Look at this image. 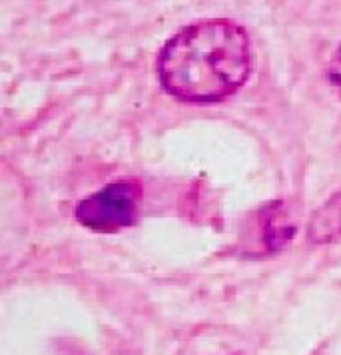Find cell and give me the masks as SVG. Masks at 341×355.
Wrapping results in <instances>:
<instances>
[{
	"label": "cell",
	"mask_w": 341,
	"mask_h": 355,
	"mask_svg": "<svg viewBox=\"0 0 341 355\" xmlns=\"http://www.w3.org/2000/svg\"><path fill=\"white\" fill-rule=\"evenodd\" d=\"M250 72L247 33L226 18L198 20L182 28L164 44L158 58L166 92L192 104L226 100L244 86Z\"/></svg>",
	"instance_id": "6da1fadb"
},
{
	"label": "cell",
	"mask_w": 341,
	"mask_h": 355,
	"mask_svg": "<svg viewBox=\"0 0 341 355\" xmlns=\"http://www.w3.org/2000/svg\"><path fill=\"white\" fill-rule=\"evenodd\" d=\"M140 198V184L130 178H122L80 200L74 214L84 227L100 234H110L136 222Z\"/></svg>",
	"instance_id": "7a4b0ae2"
},
{
	"label": "cell",
	"mask_w": 341,
	"mask_h": 355,
	"mask_svg": "<svg viewBox=\"0 0 341 355\" xmlns=\"http://www.w3.org/2000/svg\"><path fill=\"white\" fill-rule=\"evenodd\" d=\"M327 76H329L331 86L335 88V92L341 96V46L335 50V54H333V58H331V62H329Z\"/></svg>",
	"instance_id": "277c9868"
},
{
	"label": "cell",
	"mask_w": 341,
	"mask_h": 355,
	"mask_svg": "<svg viewBox=\"0 0 341 355\" xmlns=\"http://www.w3.org/2000/svg\"><path fill=\"white\" fill-rule=\"evenodd\" d=\"M308 238L311 243L341 242V190L313 211L308 226Z\"/></svg>",
	"instance_id": "3957f363"
}]
</instances>
